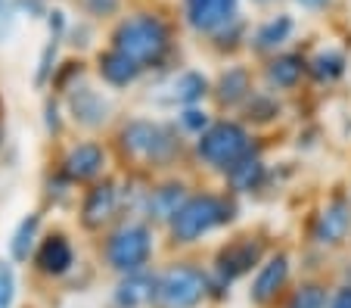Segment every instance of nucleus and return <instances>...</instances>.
Returning a JSON list of instances; mask_svg holds the SVG:
<instances>
[{"instance_id":"nucleus-1","label":"nucleus","mask_w":351,"mask_h":308,"mask_svg":"<svg viewBox=\"0 0 351 308\" xmlns=\"http://www.w3.org/2000/svg\"><path fill=\"white\" fill-rule=\"evenodd\" d=\"M109 44L125 50L131 60L149 72H162L171 66L178 54V28L174 19L159 7H137L125 10L119 19L109 25Z\"/></svg>"},{"instance_id":"nucleus-2","label":"nucleus","mask_w":351,"mask_h":308,"mask_svg":"<svg viewBox=\"0 0 351 308\" xmlns=\"http://www.w3.org/2000/svg\"><path fill=\"white\" fill-rule=\"evenodd\" d=\"M115 153L134 171H162L178 165L186 156V137L174 121L134 115L121 121L115 131Z\"/></svg>"},{"instance_id":"nucleus-3","label":"nucleus","mask_w":351,"mask_h":308,"mask_svg":"<svg viewBox=\"0 0 351 308\" xmlns=\"http://www.w3.org/2000/svg\"><path fill=\"white\" fill-rule=\"evenodd\" d=\"M239 215V202L227 190H193L184 206L171 215L165 234L171 246H196L206 237L230 228Z\"/></svg>"},{"instance_id":"nucleus-4","label":"nucleus","mask_w":351,"mask_h":308,"mask_svg":"<svg viewBox=\"0 0 351 308\" xmlns=\"http://www.w3.org/2000/svg\"><path fill=\"white\" fill-rule=\"evenodd\" d=\"M156 249H159L156 224H149L146 218H137V215H121L119 222L103 234L99 259L115 277H121L149 268L156 259Z\"/></svg>"},{"instance_id":"nucleus-5","label":"nucleus","mask_w":351,"mask_h":308,"mask_svg":"<svg viewBox=\"0 0 351 308\" xmlns=\"http://www.w3.org/2000/svg\"><path fill=\"white\" fill-rule=\"evenodd\" d=\"M255 147H258L255 128H249L243 119H215L196 141H190V156L199 162V168L224 174Z\"/></svg>"},{"instance_id":"nucleus-6","label":"nucleus","mask_w":351,"mask_h":308,"mask_svg":"<svg viewBox=\"0 0 351 308\" xmlns=\"http://www.w3.org/2000/svg\"><path fill=\"white\" fill-rule=\"evenodd\" d=\"M212 302V271L196 261H171L156 281V308H199Z\"/></svg>"},{"instance_id":"nucleus-7","label":"nucleus","mask_w":351,"mask_h":308,"mask_svg":"<svg viewBox=\"0 0 351 308\" xmlns=\"http://www.w3.org/2000/svg\"><path fill=\"white\" fill-rule=\"evenodd\" d=\"M121 215H125V200L119 178L103 174L99 181L87 184L78 202V224L84 234H106Z\"/></svg>"},{"instance_id":"nucleus-8","label":"nucleus","mask_w":351,"mask_h":308,"mask_svg":"<svg viewBox=\"0 0 351 308\" xmlns=\"http://www.w3.org/2000/svg\"><path fill=\"white\" fill-rule=\"evenodd\" d=\"M267 252H271V246L261 234H239L215 252L212 277L221 281L224 287H233L243 277H252L255 268L267 259Z\"/></svg>"},{"instance_id":"nucleus-9","label":"nucleus","mask_w":351,"mask_h":308,"mask_svg":"<svg viewBox=\"0 0 351 308\" xmlns=\"http://www.w3.org/2000/svg\"><path fill=\"white\" fill-rule=\"evenodd\" d=\"M62 106H66L69 121L81 131H87V134H97V131L109 128L115 115L112 97L106 91H99L90 78H81L75 87H69L62 94Z\"/></svg>"},{"instance_id":"nucleus-10","label":"nucleus","mask_w":351,"mask_h":308,"mask_svg":"<svg viewBox=\"0 0 351 308\" xmlns=\"http://www.w3.org/2000/svg\"><path fill=\"white\" fill-rule=\"evenodd\" d=\"M109 162H112V153L103 141H75L62 150V156L56 159V168L66 174L75 187H87V184L99 181L103 174H109Z\"/></svg>"},{"instance_id":"nucleus-11","label":"nucleus","mask_w":351,"mask_h":308,"mask_svg":"<svg viewBox=\"0 0 351 308\" xmlns=\"http://www.w3.org/2000/svg\"><path fill=\"white\" fill-rule=\"evenodd\" d=\"M292 283V255L286 249L267 252V259L255 268L252 281H249V302L255 308H271L286 296Z\"/></svg>"},{"instance_id":"nucleus-12","label":"nucleus","mask_w":351,"mask_h":308,"mask_svg":"<svg viewBox=\"0 0 351 308\" xmlns=\"http://www.w3.org/2000/svg\"><path fill=\"white\" fill-rule=\"evenodd\" d=\"M243 16V0H180V22L190 34L208 40Z\"/></svg>"},{"instance_id":"nucleus-13","label":"nucleus","mask_w":351,"mask_h":308,"mask_svg":"<svg viewBox=\"0 0 351 308\" xmlns=\"http://www.w3.org/2000/svg\"><path fill=\"white\" fill-rule=\"evenodd\" d=\"M351 237V200L345 193H332L314 212L308 224V240L317 249H336Z\"/></svg>"},{"instance_id":"nucleus-14","label":"nucleus","mask_w":351,"mask_h":308,"mask_svg":"<svg viewBox=\"0 0 351 308\" xmlns=\"http://www.w3.org/2000/svg\"><path fill=\"white\" fill-rule=\"evenodd\" d=\"M32 271L44 281H62L75 271L78 265V252H75V243L66 230H44L38 249L32 255Z\"/></svg>"},{"instance_id":"nucleus-15","label":"nucleus","mask_w":351,"mask_h":308,"mask_svg":"<svg viewBox=\"0 0 351 308\" xmlns=\"http://www.w3.org/2000/svg\"><path fill=\"white\" fill-rule=\"evenodd\" d=\"M190 193H193V187L184 178H159V181H149L137 218H146L149 224L165 230V224L171 222V215L184 206V200Z\"/></svg>"},{"instance_id":"nucleus-16","label":"nucleus","mask_w":351,"mask_h":308,"mask_svg":"<svg viewBox=\"0 0 351 308\" xmlns=\"http://www.w3.org/2000/svg\"><path fill=\"white\" fill-rule=\"evenodd\" d=\"M295 32H298L295 16L280 10V13H271L261 22H255L252 32H249V40H245V50L252 56H258V60H267V56L289 47L295 40Z\"/></svg>"},{"instance_id":"nucleus-17","label":"nucleus","mask_w":351,"mask_h":308,"mask_svg":"<svg viewBox=\"0 0 351 308\" xmlns=\"http://www.w3.org/2000/svg\"><path fill=\"white\" fill-rule=\"evenodd\" d=\"M93 75L109 91H128V87L140 84L146 78V69L137 60H131L125 50L106 44V47H99L93 54Z\"/></svg>"},{"instance_id":"nucleus-18","label":"nucleus","mask_w":351,"mask_h":308,"mask_svg":"<svg viewBox=\"0 0 351 308\" xmlns=\"http://www.w3.org/2000/svg\"><path fill=\"white\" fill-rule=\"evenodd\" d=\"M255 87L258 84L252 69L245 62H230L212 78V103L221 112H239V106L252 97Z\"/></svg>"},{"instance_id":"nucleus-19","label":"nucleus","mask_w":351,"mask_h":308,"mask_svg":"<svg viewBox=\"0 0 351 308\" xmlns=\"http://www.w3.org/2000/svg\"><path fill=\"white\" fill-rule=\"evenodd\" d=\"M261 81L277 94H295L302 81H308V56L292 47L267 56L261 60Z\"/></svg>"},{"instance_id":"nucleus-20","label":"nucleus","mask_w":351,"mask_h":308,"mask_svg":"<svg viewBox=\"0 0 351 308\" xmlns=\"http://www.w3.org/2000/svg\"><path fill=\"white\" fill-rule=\"evenodd\" d=\"M221 178H224V190H227V193H233L239 200V196L261 193V190L267 187V181H271V168H267L265 156H261V147H255L252 153L243 156L237 165L227 168Z\"/></svg>"},{"instance_id":"nucleus-21","label":"nucleus","mask_w":351,"mask_h":308,"mask_svg":"<svg viewBox=\"0 0 351 308\" xmlns=\"http://www.w3.org/2000/svg\"><path fill=\"white\" fill-rule=\"evenodd\" d=\"M212 100V78L202 69H180L165 81V103L171 109L199 106Z\"/></svg>"},{"instance_id":"nucleus-22","label":"nucleus","mask_w":351,"mask_h":308,"mask_svg":"<svg viewBox=\"0 0 351 308\" xmlns=\"http://www.w3.org/2000/svg\"><path fill=\"white\" fill-rule=\"evenodd\" d=\"M156 281L159 271L153 268L121 274L112 287V308H156Z\"/></svg>"},{"instance_id":"nucleus-23","label":"nucleus","mask_w":351,"mask_h":308,"mask_svg":"<svg viewBox=\"0 0 351 308\" xmlns=\"http://www.w3.org/2000/svg\"><path fill=\"white\" fill-rule=\"evenodd\" d=\"M40 237H44V215L34 209V212H25L19 222L13 224L7 237V259H13L16 265H28L38 249Z\"/></svg>"},{"instance_id":"nucleus-24","label":"nucleus","mask_w":351,"mask_h":308,"mask_svg":"<svg viewBox=\"0 0 351 308\" xmlns=\"http://www.w3.org/2000/svg\"><path fill=\"white\" fill-rule=\"evenodd\" d=\"M239 119L249 128H271L283 119V94L271 91V87H255L252 97L239 106Z\"/></svg>"},{"instance_id":"nucleus-25","label":"nucleus","mask_w":351,"mask_h":308,"mask_svg":"<svg viewBox=\"0 0 351 308\" xmlns=\"http://www.w3.org/2000/svg\"><path fill=\"white\" fill-rule=\"evenodd\" d=\"M345 72H348V56L339 47H320L308 56V81H314L320 87L342 81Z\"/></svg>"},{"instance_id":"nucleus-26","label":"nucleus","mask_w":351,"mask_h":308,"mask_svg":"<svg viewBox=\"0 0 351 308\" xmlns=\"http://www.w3.org/2000/svg\"><path fill=\"white\" fill-rule=\"evenodd\" d=\"M62 44H66V38H60V34H47L44 47H40V54H38V62H34V75H32V84L38 87V91H50L53 72L62 62V56H60Z\"/></svg>"},{"instance_id":"nucleus-27","label":"nucleus","mask_w":351,"mask_h":308,"mask_svg":"<svg viewBox=\"0 0 351 308\" xmlns=\"http://www.w3.org/2000/svg\"><path fill=\"white\" fill-rule=\"evenodd\" d=\"M330 289L324 281H314V277H308V281L295 283L292 289H286V302L283 308H326V302H330Z\"/></svg>"},{"instance_id":"nucleus-28","label":"nucleus","mask_w":351,"mask_h":308,"mask_svg":"<svg viewBox=\"0 0 351 308\" xmlns=\"http://www.w3.org/2000/svg\"><path fill=\"white\" fill-rule=\"evenodd\" d=\"M249 32H252L249 19H245V16H237L230 25H224L218 34H212V38H208V44H212L218 54H237V50L245 47V40H249Z\"/></svg>"},{"instance_id":"nucleus-29","label":"nucleus","mask_w":351,"mask_h":308,"mask_svg":"<svg viewBox=\"0 0 351 308\" xmlns=\"http://www.w3.org/2000/svg\"><path fill=\"white\" fill-rule=\"evenodd\" d=\"M215 121V115L208 112L202 103L199 106H180L174 109V125H178V131L186 137V141H196L202 131H206L208 125Z\"/></svg>"},{"instance_id":"nucleus-30","label":"nucleus","mask_w":351,"mask_h":308,"mask_svg":"<svg viewBox=\"0 0 351 308\" xmlns=\"http://www.w3.org/2000/svg\"><path fill=\"white\" fill-rule=\"evenodd\" d=\"M75 10H78L84 19L90 22H115L125 13V0H75Z\"/></svg>"},{"instance_id":"nucleus-31","label":"nucleus","mask_w":351,"mask_h":308,"mask_svg":"<svg viewBox=\"0 0 351 308\" xmlns=\"http://www.w3.org/2000/svg\"><path fill=\"white\" fill-rule=\"evenodd\" d=\"M81 78H87V62L81 60V56H75V60H62L60 66H56V72H53L50 91L62 97V94L69 91V87H75Z\"/></svg>"},{"instance_id":"nucleus-32","label":"nucleus","mask_w":351,"mask_h":308,"mask_svg":"<svg viewBox=\"0 0 351 308\" xmlns=\"http://www.w3.org/2000/svg\"><path fill=\"white\" fill-rule=\"evenodd\" d=\"M44 200L50 202V206H66V202L75 200V184L69 181L60 168L47 171V178H44Z\"/></svg>"},{"instance_id":"nucleus-33","label":"nucleus","mask_w":351,"mask_h":308,"mask_svg":"<svg viewBox=\"0 0 351 308\" xmlns=\"http://www.w3.org/2000/svg\"><path fill=\"white\" fill-rule=\"evenodd\" d=\"M40 119H44V131L50 137H60L62 131H66V121H69V115H66V106H62V97L60 94H50L44 97V109H40Z\"/></svg>"},{"instance_id":"nucleus-34","label":"nucleus","mask_w":351,"mask_h":308,"mask_svg":"<svg viewBox=\"0 0 351 308\" xmlns=\"http://www.w3.org/2000/svg\"><path fill=\"white\" fill-rule=\"evenodd\" d=\"M19 302V271L13 259H0V308H16Z\"/></svg>"},{"instance_id":"nucleus-35","label":"nucleus","mask_w":351,"mask_h":308,"mask_svg":"<svg viewBox=\"0 0 351 308\" xmlns=\"http://www.w3.org/2000/svg\"><path fill=\"white\" fill-rule=\"evenodd\" d=\"M19 25V10H16V0H0V47L10 44Z\"/></svg>"},{"instance_id":"nucleus-36","label":"nucleus","mask_w":351,"mask_h":308,"mask_svg":"<svg viewBox=\"0 0 351 308\" xmlns=\"http://www.w3.org/2000/svg\"><path fill=\"white\" fill-rule=\"evenodd\" d=\"M53 7V3H47V0H16V10L19 16H28V19H40L44 22L47 10Z\"/></svg>"},{"instance_id":"nucleus-37","label":"nucleus","mask_w":351,"mask_h":308,"mask_svg":"<svg viewBox=\"0 0 351 308\" xmlns=\"http://www.w3.org/2000/svg\"><path fill=\"white\" fill-rule=\"evenodd\" d=\"M326 308H351V283L348 281L330 289V302H326Z\"/></svg>"},{"instance_id":"nucleus-38","label":"nucleus","mask_w":351,"mask_h":308,"mask_svg":"<svg viewBox=\"0 0 351 308\" xmlns=\"http://www.w3.org/2000/svg\"><path fill=\"white\" fill-rule=\"evenodd\" d=\"M298 10H305V13H311V16H317V13H326V10L336 3V0H292Z\"/></svg>"},{"instance_id":"nucleus-39","label":"nucleus","mask_w":351,"mask_h":308,"mask_svg":"<svg viewBox=\"0 0 351 308\" xmlns=\"http://www.w3.org/2000/svg\"><path fill=\"white\" fill-rule=\"evenodd\" d=\"M255 7H271V3H277V0H252Z\"/></svg>"},{"instance_id":"nucleus-40","label":"nucleus","mask_w":351,"mask_h":308,"mask_svg":"<svg viewBox=\"0 0 351 308\" xmlns=\"http://www.w3.org/2000/svg\"><path fill=\"white\" fill-rule=\"evenodd\" d=\"M0 150H3V125H0Z\"/></svg>"},{"instance_id":"nucleus-41","label":"nucleus","mask_w":351,"mask_h":308,"mask_svg":"<svg viewBox=\"0 0 351 308\" xmlns=\"http://www.w3.org/2000/svg\"><path fill=\"white\" fill-rule=\"evenodd\" d=\"M0 112H3V103H0Z\"/></svg>"},{"instance_id":"nucleus-42","label":"nucleus","mask_w":351,"mask_h":308,"mask_svg":"<svg viewBox=\"0 0 351 308\" xmlns=\"http://www.w3.org/2000/svg\"><path fill=\"white\" fill-rule=\"evenodd\" d=\"M47 3H53V0H47Z\"/></svg>"}]
</instances>
